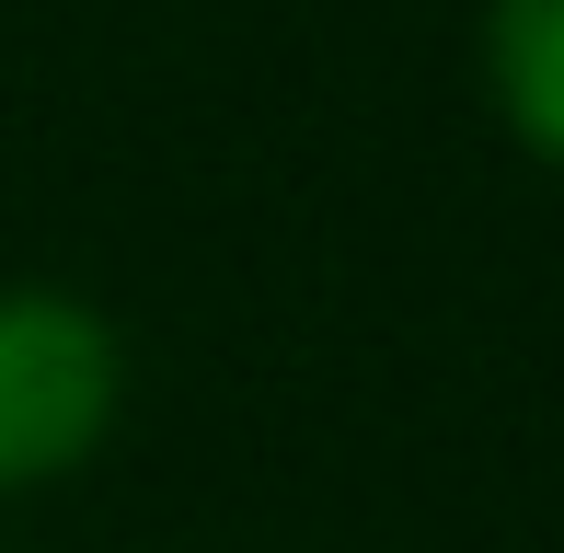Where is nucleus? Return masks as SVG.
<instances>
[{
  "mask_svg": "<svg viewBox=\"0 0 564 553\" xmlns=\"http://www.w3.org/2000/svg\"><path fill=\"white\" fill-rule=\"evenodd\" d=\"M473 69H484L496 128L519 139V162L564 173V0H484Z\"/></svg>",
  "mask_w": 564,
  "mask_h": 553,
  "instance_id": "f03ea898",
  "label": "nucleus"
},
{
  "mask_svg": "<svg viewBox=\"0 0 564 553\" xmlns=\"http://www.w3.org/2000/svg\"><path fill=\"white\" fill-rule=\"evenodd\" d=\"M127 415V335L82 289H0V496L69 485Z\"/></svg>",
  "mask_w": 564,
  "mask_h": 553,
  "instance_id": "f257e3e1",
  "label": "nucleus"
}]
</instances>
